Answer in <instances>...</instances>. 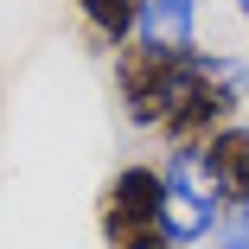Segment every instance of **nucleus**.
<instances>
[{"label":"nucleus","mask_w":249,"mask_h":249,"mask_svg":"<svg viewBox=\"0 0 249 249\" xmlns=\"http://www.w3.org/2000/svg\"><path fill=\"white\" fill-rule=\"evenodd\" d=\"M141 45L185 52L192 45V0H141Z\"/></svg>","instance_id":"39448f33"},{"label":"nucleus","mask_w":249,"mask_h":249,"mask_svg":"<svg viewBox=\"0 0 249 249\" xmlns=\"http://www.w3.org/2000/svg\"><path fill=\"white\" fill-rule=\"evenodd\" d=\"M160 205H166V173L160 166H122L103 192H96L103 243L109 249H173Z\"/></svg>","instance_id":"f03ea898"},{"label":"nucleus","mask_w":249,"mask_h":249,"mask_svg":"<svg viewBox=\"0 0 249 249\" xmlns=\"http://www.w3.org/2000/svg\"><path fill=\"white\" fill-rule=\"evenodd\" d=\"M160 217H166V236L173 243H198L205 230L224 224L217 179L205 173V154H198V147H185V154L166 160V205H160Z\"/></svg>","instance_id":"7ed1b4c3"},{"label":"nucleus","mask_w":249,"mask_h":249,"mask_svg":"<svg viewBox=\"0 0 249 249\" xmlns=\"http://www.w3.org/2000/svg\"><path fill=\"white\" fill-rule=\"evenodd\" d=\"M217 58H205L198 45H185V52H160V45H122L115 52V89H122V109L134 128H166V115L185 103V96L205 83Z\"/></svg>","instance_id":"f257e3e1"},{"label":"nucleus","mask_w":249,"mask_h":249,"mask_svg":"<svg viewBox=\"0 0 249 249\" xmlns=\"http://www.w3.org/2000/svg\"><path fill=\"white\" fill-rule=\"evenodd\" d=\"M198 154H205V173L217 179L224 217H230V211H249V128H224V134H211Z\"/></svg>","instance_id":"20e7f679"},{"label":"nucleus","mask_w":249,"mask_h":249,"mask_svg":"<svg viewBox=\"0 0 249 249\" xmlns=\"http://www.w3.org/2000/svg\"><path fill=\"white\" fill-rule=\"evenodd\" d=\"M217 249H249V211H230L217 224Z\"/></svg>","instance_id":"0eeeda50"},{"label":"nucleus","mask_w":249,"mask_h":249,"mask_svg":"<svg viewBox=\"0 0 249 249\" xmlns=\"http://www.w3.org/2000/svg\"><path fill=\"white\" fill-rule=\"evenodd\" d=\"M77 13H83V26H89V38L96 45H134V32H141V0H77Z\"/></svg>","instance_id":"423d86ee"}]
</instances>
